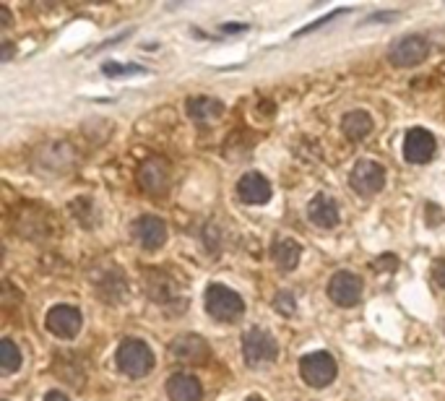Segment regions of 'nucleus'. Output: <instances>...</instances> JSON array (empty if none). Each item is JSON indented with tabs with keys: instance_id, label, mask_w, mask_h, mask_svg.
I'll return each mask as SVG.
<instances>
[{
	"instance_id": "11",
	"label": "nucleus",
	"mask_w": 445,
	"mask_h": 401,
	"mask_svg": "<svg viewBox=\"0 0 445 401\" xmlns=\"http://www.w3.org/2000/svg\"><path fill=\"white\" fill-rule=\"evenodd\" d=\"M435 154V138L425 128H411L404 138V157L411 164H425Z\"/></svg>"
},
{
	"instance_id": "24",
	"label": "nucleus",
	"mask_w": 445,
	"mask_h": 401,
	"mask_svg": "<svg viewBox=\"0 0 445 401\" xmlns=\"http://www.w3.org/2000/svg\"><path fill=\"white\" fill-rule=\"evenodd\" d=\"M347 13V8H338V11H333V13H328V16H323L321 21H315V24H310V27H305V29H300L297 32V37H303V34H307V32H312V29H318V27H323V24H328V21H333L336 16H344Z\"/></svg>"
},
{
	"instance_id": "7",
	"label": "nucleus",
	"mask_w": 445,
	"mask_h": 401,
	"mask_svg": "<svg viewBox=\"0 0 445 401\" xmlns=\"http://www.w3.org/2000/svg\"><path fill=\"white\" fill-rule=\"evenodd\" d=\"M430 45L425 37L419 34H409V37H401L399 42H393L391 50H388V60L399 68H409V65H417L427 58Z\"/></svg>"
},
{
	"instance_id": "21",
	"label": "nucleus",
	"mask_w": 445,
	"mask_h": 401,
	"mask_svg": "<svg viewBox=\"0 0 445 401\" xmlns=\"http://www.w3.org/2000/svg\"><path fill=\"white\" fill-rule=\"evenodd\" d=\"M102 73L105 76H138V73H146V68L141 65H128V63H105L102 65Z\"/></svg>"
},
{
	"instance_id": "8",
	"label": "nucleus",
	"mask_w": 445,
	"mask_h": 401,
	"mask_svg": "<svg viewBox=\"0 0 445 401\" xmlns=\"http://www.w3.org/2000/svg\"><path fill=\"white\" fill-rule=\"evenodd\" d=\"M169 352L178 362H187V365H204L211 357V347L204 336L198 334H182L169 344Z\"/></svg>"
},
{
	"instance_id": "30",
	"label": "nucleus",
	"mask_w": 445,
	"mask_h": 401,
	"mask_svg": "<svg viewBox=\"0 0 445 401\" xmlns=\"http://www.w3.org/2000/svg\"><path fill=\"white\" fill-rule=\"evenodd\" d=\"M248 401H263V399H260V396H250Z\"/></svg>"
},
{
	"instance_id": "20",
	"label": "nucleus",
	"mask_w": 445,
	"mask_h": 401,
	"mask_svg": "<svg viewBox=\"0 0 445 401\" xmlns=\"http://www.w3.org/2000/svg\"><path fill=\"white\" fill-rule=\"evenodd\" d=\"M18 367H21V349L11 339H3L0 341V370L8 375L16 373Z\"/></svg>"
},
{
	"instance_id": "2",
	"label": "nucleus",
	"mask_w": 445,
	"mask_h": 401,
	"mask_svg": "<svg viewBox=\"0 0 445 401\" xmlns=\"http://www.w3.org/2000/svg\"><path fill=\"white\" fill-rule=\"evenodd\" d=\"M117 367L128 378H143L152 373L154 367V352L152 347L141 339H125L117 349Z\"/></svg>"
},
{
	"instance_id": "5",
	"label": "nucleus",
	"mask_w": 445,
	"mask_h": 401,
	"mask_svg": "<svg viewBox=\"0 0 445 401\" xmlns=\"http://www.w3.org/2000/svg\"><path fill=\"white\" fill-rule=\"evenodd\" d=\"M349 185L354 188V193L359 196H375V193H380L385 185V170L383 164H378L373 159H359L354 164V170L349 175Z\"/></svg>"
},
{
	"instance_id": "10",
	"label": "nucleus",
	"mask_w": 445,
	"mask_h": 401,
	"mask_svg": "<svg viewBox=\"0 0 445 401\" xmlns=\"http://www.w3.org/2000/svg\"><path fill=\"white\" fill-rule=\"evenodd\" d=\"M45 326L58 339H73L81 331V310L73 305H55L53 310L47 313Z\"/></svg>"
},
{
	"instance_id": "29",
	"label": "nucleus",
	"mask_w": 445,
	"mask_h": 401,
	"mask_svg": "<svg viewBox=\"0 0 445 401\" xmlns=\"http://www.w3.org/2000/svg\"><path fill=\"white\" fill-rule=\"evenodd\" d=\"M45 401H68V396H65L62 391H50L45 396Z\"/></svg>"
},
{
	"instance_id": "17",
	"label": "nucleus",
	"mask_w": 445,
	"mask_h": 401,
	"mask_svg": "<svg viewBox=\"0 0 445 401\" xmlns=\"http://www.w3.org/2000/svg\"><path fill=\"white\" fill-rule=\"evenodd\" d=\"M341 131H344V136H347L349 141H362L373 131V117L367 115V112H362V110L347 112L344 120H341Z\"/></svg>"
},
{
	"instance_id": "18",
	"label": "nucleus",
	"mask_w": 445,
	"mask_h": 401,
	"mask_svg": "<svg viewBox=\"0 0 445 401\" xmlns=\"http://www.w3.org/2000/svg\"><path fill=\"white\" fill-rule=\"evenodd\" d=\"M143 287H146L149 294H152L154 300H159V303L172 300V294H175L172 279H169L164 271H159V268H149V271L143 274Z\"/></svg>"
},
{
	"instance_id": "6",
	"label": "nucleus",
	"mask_w": 445,
	"mask_h": 401,
	"mask_svg": "<svg viewBox=\"0 0 445 401\" xmlns=\"http://www.w3.org/2000/svg\"><path fill=\"white\" fill-rule=\"evenodd\" d=\"M138 185L152 193V196H164L169 190V162L161 157H149L146 162H141V167L135 172Z\"/></svg>"
},
{
	"instance_id": "22",
	"label": "nucleus",
	"mask_w": 445,
	"mask_h": 401,
	"mask_svg": "<svg viewBox=\"0 0 445 401\" xmlns=\"http://www.w3.org/2000/svg\"><path fill=\"white\" fill-rule=\"evenodd\" d=\"M274 305H277V310L281 313V315H294V313H297V297H294V292H289V289H281V292L277 294Z\"/></svg>"
},
{
	"instance_id": "19",
	"label": "nucleus",
	"mask_w": 445,
	"mask_h": 401,
	"mask_svg": "<svg viewBox=\"0 0 445 401\" xmlns=\"http://www.w3.org/2000/svg\"><path fill=\"white\" fill-rule=\"evenodd\" d=\"M300 256H303L300 242L279 240L277 245H274V261H277V266L281 268V271H292V268L300 263Z\"/></svg>"
},
{
	"instance_id": "16",
	"label": "nucleus",
	"mask_w": 445,
	"mask_h": 401,
	"mask_svg": "<svg viewBox=\"0 0 445 401\" xmlns=\"http://www.w3.org/2000/svg\"><path fill=\"white\" fill-rule=\"evenodd\" d=\"M185 110L193 120H198V123H208V120L222 117L224 105L219 102V99H211V97H193L185 102Z\"/></svg>"
},
{
	"instance_id": "4",
	"label": "nucleus",
	"mask_w": 445,
	"mask_h": 401,
	"mask_svg": "<svg viewBox=\"0 0 445 401\" xmlns=\"http://www.w3.org/2000/svg\"><path fill=\"white\" fill-rule=\"evenodd\" d=\"M242 355H245L248 365H266V362L277 360L279 344L266 329L255 326V329L245 331V336H242Z\"/></svg>"
},
{
	"instance_id": "1",
	"label": "nucleus",
	"mask_w": 445,
	"mask_h": 401,
	"mask_svg": "<svg viewBox=\"0 0 445 401\" xmlns=\"http://www.w3.org/2000/svg\"><path fill=\"white\" fill-rule=\"evenodd\" d=\"M206 313L222 323H234L242 318L245 303L234 289L224 284H208L206 287Z\"/></svg>"
},
{
	"instance_id": "13",
	"label": "nucleus",
	"mask_w": 445,
	"mask_h": 401,
	"mask_svg": "<svg viewBox=\"0 0 445 401\" xmlns=\"http://www.w3.org/2000/svg\"><path fill=\"white\" fill-rule=\"evenodd\" d=\"M237 196L245 204H266L271 198V183L260 172H245L237 183Z\"/></svg>"
},
{
	"instance_id": "26",
	"label": "nucleus",
	"mask_w": 445,
	"mask_h": 401,
	"mask_svg": "<svg viewBox=\"0 0 445 401\" xmlns=\"http://www.w3.org/2000/svg\"><path fill=\"white\" fill-rule=\"evenodd\" d=\"M385 18H396V13H393V11H388V13H373V16L367 18V21H370V24H375V21H380V24H383Z\"/></svg>"
},
{
	"instance_id": "9",
	"label": "nucleus",
	"mask_w": 445,
	"mask_h": 401,
	"mask_svg": "<svg viewBox=\"0 0 445 401\" xmlns=\"http://www.w3.org/2000/svg\"><path fill=\"white\" fill-rule=\"evenodd\" d=\"M362 289H365L362 279L357 277V274H352V271H338L328 282V297L336 305H341V308H352V305L359 303Z\"/></svg>"
},
{
	"instance_id": "28",
	"label": "nucleus",
	"mask_w": 445,
	"mask_h": 401,
	"mask_svg": "<svg viewBox=\"0 0 445 401\" xmlns=\"http://www.w3.org/2000/svg\"><path fill=\"white\" fill-rule=\"evenodd\" d=\"M11 55H13V45H11V42H3V55H0V60L8 63Z\"/></svg>"
},
{
	"instance_id": "12",
	"label": "nucleus",
	"mask_w": 445,
	"mask_h": 401,
	"mask_svg": "<svg viewBox=\"0 0 445 401\" xmlns=\"http://www.w3.org/2000/svg\"><path fill=\"white\" fill-rule=\"evenodd\" d=\"M133 235L146 250H157L167 242V224L159 216H138L133 222Z\"/></svg>"
},
{
	"instance_id": "14",
	"label": "nucleus",
	"mask_w": 445,
	"mask_h": 401,
	"mask_svg": "<svg viewBox=\"0 0 445 401\" xmlns=\"http://www.w3.org/2000/svg\"><path fill=\"white\" fill-rule=\"evenodd\" d=\"M167 396L169 401H201L204 399V388L198 383L196 375L175 373L167 381Z\"/></svg>"
},
{
	"instance_id": "27",
	"label": "nucleus",
	"mask_w": 445,
	"mask_h": 401,
	"mask_svg": "<svg viewBox=\"0 0 445 401\" xmlns=\"http://www.w3.org/2000/svg\"><path fill=\"white\" fill-rule=\"evenodd\" d=\"M0 27H3V29L11 27V13H8V8H6V6H0Z\"/></svg>"
},
{
	"instance_id": "15",
	"label": "nucleus",
	"mask_w": 445,
	"mask_h": 401,
	"mask_svg": "<svg viewBox=\"0 0 445 401\" xmlns=\"http://www.w3.org/2000/svg\"><path fill=\"white\" fill-rule=\"evenodd\" d=\"M307 216H310L312 224H318L321 230H333L338 224V206L336 201L326 193H318L312 198L310 206H307Z\"/></svg>"
},
{
	"instance_id": "25",
	"label": "nucleus",
	"mask_w": 445,
	"mask_h": 401,
	"mask_svg": "<svg viewBox=\"0 0 445 401\" xmlns=\"http://www.w3.org/2000/svg\"><path fill=\"white\" fill-rule=\"evenodd\" d=\"M432 277H435V282L445 289V258L435 261V266H432Z\"/></svg>"
},
{
	"instance_id": "3",
	"label": "nucleus",
	"mask_w": 445,
	"mask_h": 401,
	"mask_svg": "<svg viewBox=\"0 0 445 401\" xmlns=\"http://www.w3.org/2000/svg\"><path fill=\"white\" fill-rule=\"evenodd\" d=\"M336 360L328 352H310L300 360V375L303 381L312 388H326L328 383L336 381Z\"/></svg>"
},
{
	"instance_id": "23",
	"label": "nucleus",
	"mask_w": 445,
	"mask_h": 401,
	"mask_svg": "<svg viewBox=\"0 0 445 401\" xmlns=\"http://www.w3.org/2000/svg\"><path fill=\"white\" fill-rule=\"evenodd\" d=\"M396 268H399V258L393 253H383L373 261V271H378V274H391Z\"/></svg>"
}]
</instances>
